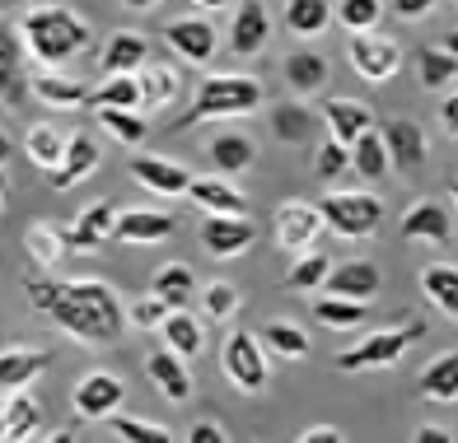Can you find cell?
<instances>
[{"label":"cell","instance_id":"obj_18","mask_svg":"<svg viewBox=\"0 0 458 443\" xmlns=\"http://www.w3.org/2000/svg\"><path fill=\"white\" fill-rule=\"evenodd\" d=\"M29 94H38V103H47V108L71 113V108H85V103H89V84H80L75 75L47 66V71L29 75Z\"/></svg>","mask_w":458,"mask_h":443},{"label":"cell","instance_id":"obj_11","mask_svg":"<svg viewBox=\"0 0 458 443\" xmlns=\"http://www.w3.org/2000/svg\"><path fill=\"white\" fill-rule=\"evenodd\" d=\"M169 47L187 61V66H211L216 61V52H220V33H216V24L211 19H174V24H164V33H159Z\"/></svg>","mask_w":458,"mask_h":443},{"label":"cell","instance_id":"obj_32","mask_svg":"<svg viewBox=\"0 0 458 443\" xmlns=\"http://www.w3.org/2000/svg\"><path fill=\"white\" fill-rule=\"evenodd\" d=\"M159 336L174 355H182V360H197L201 355V322L187 308H169V318L159 322Z\"/></svg>","mask_w":458,"mask_h":443},{"label":"cell","instance_id":"obj_30","mask_svg":"<svg viewBox=\"0 0 458 443\" xmlns=\"http://www.w3.org/2000/svg\"><path fill=\"white\" fill-rule=\"evenodd\" d=\"M66 131L61 126H52V121H38V126H29V136H24V155L33 159V168H43V173H52V168L61 163V155H66Z\"/></svg>","mask_w":458,"mask_h":443},{"label":"cell","instance_id":"obj_8","mask_svg":"<svg viewBox=\"0 0 458 443\" xmlns=\"http://www.w3.org/2000/svg\"><path fill=\"white\" fill-rule=\"evenodd\" d=\"M29 103V52L19 29L0 24V108L19 113Z\"/></svg>","mask_w":458,"mask_h":443},{"label":"cell","instance_id":"obj_52","mask_svg":"<svg viewBox=\"0 0 458 443\" xmlns=\"http://www.w3.org/2000/svg\"><path fill=\"white\" fill-rule=\"evenodd\" d=\"M435 0H393V10H398V19H426Z\"/></svg>","mask_w":458,"mask_h":443},{"label":"cell","instance_id":"obj_49","mask_svg":"<svg viewBox=\"0 0 458 443\" xmlns=\"http://www.w3.org/2000/svg\"><path fill=\"white\" fill-rule=\"evenodd\" d=\"M346 168H351V150H346V145H342V140H323L318 155H314V173H318L323 182H337Z\"/></svg>","mask_w":458,"mask_h":443},{"label":"cell","instance_id":"obj_40","mask_svg":"<svg viewBox=\"0 0 458 443\" xmlns=\"http://www.w3.org/2000/svg\"><path fill=\"white\" fill-rule=\"evenodd\" d=\"M351 168H356L360 178H384L388 168H393L388 163V150H384V136L374 131V126L351 140Z\"/></svg>","mask_w":458,"mask_h":443},{"label":"cell","instance_id":"obj_42","mask_svg":"<svg viewBox=\"0 0 458 443\" xmlns=\"http://www.w3.org/2000/svg\"><path fill=\"white\" fill-rule=\"evenodd\" d=\"M416 66H421V84L435 94L458 84V56H449L445 47H421L416 52Z\"/></svg>","mask_w":458,"mask_h":443},{"label":"cell","instance_id":"obj_28","mask_svg":"<svg viewBox=\"0 0 458 443\" xmlns=\"http://www.w3.org/2000/svg\"><path fill=\"white\" fill-rule=\"evenodd\" d=\"M140 108H150V113H159V108H169V103L178 98V89H182V79H178V71L174 66H159V61H150V66H140Z\"/></svg>","mask_w":458,"mask_h":443},{"label":"cell","instance_id":"obj_20","mask_svg":"<svg viewBox=\"0 0 458 443\" xmlns=\"http://www.w3.org/2000/svg\"><path fill=\"white\" fill-rule=\"evenodd\" d=\"M113 224H117V210L108 201H94L80 210L75 229H61V234H66V247H75V252H98L113 238Z\"/></svg>","mask_w":458,"mask_h":443},{"label":"cell","instance_id":"obj_43","mask_svg":"<svg viewBox=\"0 0 458 443\" xmlns=\"http://www.w3.org/2000/svg\"><path fill=\"white\" fill-rule=\"evenodd\" d=\"M295 266L285 271V289L295 294H309V289H323L327 271H332V257H323V252H295Z\"/></svg>","mask_w":458,"mask_h":443},{"label":"cell","instance_id":"obj_55","mask_svg":"<svg viewBox=\"0 0 458 443\" xmlns=\"http://www.w3.org/2000/svg\"><path fill=\"white\" fill-rule=\"evenodd\" d=\"M411 439H416V443H449L454 434H449V430H440V425H426V430H416Z\"/></svg>","mask_w":458,"mask_h":443},{"label":"cell","instance_id":"obj_61","mask_svg":"<svg viewBox=\"0 0 458 443\" xmlns=\"http://www.w3.org/2000/svg\"><path fill=\"white\" fill-rule=\"evenodd\" d=\"M449 192H454V201H458V178H454V182H449Z\"/></svg>","mask_w":458,"mask_h":443},{"label":"cell","instance_id":"obj_22","mask_svg":"<svg viewBox=\"0 0 458 443\" xmlns=\"http://www.w3.org/2000/svg\"><path fill=\"white\" fill-rule=\"evenodd\" d=\"M187 201H197L211 215H248V196L225 173L220 178H192L187 182Z\"/></svg>","mask_w":458,"mask_h":443},{"label":"cell","instance_id":"obj_6","mask_svg":"<svg viewBox=\"0 0 458 443\" xmlns=\"http://www.w3.org/2000/svg\"><path fill=\"white\" fill-rule=\"evenodd\" d=\"M220 369H225V378H229L239 392H262L267 378H272V369H267L262 336H253V331H229V341H225V350H220Z\"/></svg>","mask_w":458,"mask_h":443},{"label":"cell","instance_id":"obj_47","mask_svg":"<svg viewBox=\"0 0 458 443\" xmlns=\"http://www.w3.org/2000/svg\"><path fill=\"white\" fill-rule=\"evenodd\" d=\"M384 19V0H342L337 5V24L351 33H374Z\"/></svg>","mask_w":458,"mask_h":443},{"label":"cell","instance_id":"obj_13","mask_svg":"<svg viewBox=\"0 0 458 443\" xmlns=\"http://www.w3.org/2000/svg\"><path fill=\"white\" fill-rule=\"evenodd\" d=\"M197 234H201V247L211 252V257H243V252L258 243V229L248 215H211Z\"/></svg>","mask_w":458,"mask_h":443},{"label":"cell","instance_id":"obj_25","mask_svg":"<svg viewBox=\"0 0 458 443\" xmlns=\"http://www.w3.org/2000/svg\"><path fill=\"white\" fill-rule=\"evenodd\" d=\"M145 369H150V383H155L164 397H169V402H187V397H192V373H187L182 355H174L169 346H164V350H150Z\"/></svg>","mask_w":458,"mask_h":443},{"label":"cell","instance_id":"obj_21","mask_svg":"<svg viewBox=\"0 0 458 443\" xmlns=\"http://www.w3.org/2000/svg\"><path fill=\"white\" fill-rule=\"evenodd\" d=\"M178 220L164 215V210H122L117 224H113V238L117 243H164L174 238Z\"/></svg>","mask_w":458,"mask_h":443},{"label":"cell","instance_id":"obj_16","mask_svg":"<svg viewBox=\"0 0 458 443\" xmlns=\"http://www.w3.org/2000/svg\"><path fill=\"white\" fill-rule=\"evenodd\" d=\"M98 159H103V155H98V140H94V136H71L61 163L47 173V187H52V192H71V187H80V182L94 173Z\"/></svg>","mask_w":458,"mask_h":443},{"label":"cell","instance_id":"obj_31","mask_svg":"<svg viewBox=\"0 0 458 443\" xmlns=\"http://www.w3.org/2000/svg\"><path fill=\"white\" fill-rule=\"evenodd\" d=\"M150 294H155V299H164L169 308H187V304L197 299V276H192V266H187V262H169V266H164L159 276L150 280Z\"/></svg>","mask_w":458,"mask_h":443},{"label":"cell","instance_id":"obj_5","mask_svg":"<svg viewBox=\"0 0 458 443\" xmlns=\"http://www.w3.org/2000/svg\"><path fill=\"white\" fill-rule=\"evenodd\" d=\"M318 210H323V224L342 238H369L384 224V201L369 192H327Z\"/></svg>","mask_w":458,"mask_h":443},{"label":"cell","instance_id":"obj_39","mask_svg":"<svg viewBox=\"0 0 458 443\" xmlns=\"http://www.w3.org/2000/svg\"><path fill=\"white\" fill-rule=\"evenodd\" d=\"M421 289H426V299L435 308H445L449 318H458V266L449 262H435L421 271Z\"/></svg>","mask_w":458,"mask_h":443},{"label":"cell","instance_id":"obj_35","mask_svg":"<svg viewBox=\"0 0 458 443\" xmlns=\"http://www.w3.org/2000/svg\"><path fill=\"white\" fill-rule=\"evenodd\" d=\"M272 136L281 145H309L314 140V113L304 103H276L272 108Z\"/></svg>","mask_w":458,"mask_h":443},{"label":"cell","instance_id":"obj_46","mask_svg":"<svg viewBox=\"0 0 458 443\" xmlns=\"http://www.w3.org/2000/svg\"><path fill=\"white\" fill-rule=\"evenodd\" d=\"M262 346H272L276 355H285V360H304V355H309V336L295 322H267L262 327Z\"/></svg>","mask_w":458,"mask_h":443},{"label":"cell","instance_id":"obj_56","mask_svg":"<svg viewBox=\"0 0 458 443\" xmlns=\"http://www.w3.org/2000/svg\"><path fill=\"white\" fill-rule=\"evenodd\" d=\"M14 155V145H10V136L5 131H0V168H5V159Z\"/></svg>","mask_w":458,"mask_h":443},{"label":"cell","instance_id":"obj_3","mask_svg":"<svg viewBox=\"0 0 458 443\" xmlns=\"http://www.w3.org/2000/svg\"><path fill=\"white\" fill-rule=\"evenodd\" d=\"M258 108H262V84L253 75H206L197 79V98L187 117L174 121V131H187V126L216 121V117H248Z\"/></svg>","mask_w":458,"mask_h":443},{"label":"cell","instance_id":"obj_41","mask_svg":"<svg viewBox=\"0 0 458 443\" xmlns=\"http://www.w3.org/2000/svg\"><path fill=\"white\" fill-rule=\"evenodd\" d=\"M94 117H98L103 131H108L113 140H122V145H140L145 136H150V121H145L136 108H94Z\"/></svg>","mask_w":458,"mask_h":443},{"label":"cell","instance_id":"obj_38","mask_svg":"<svg viewBox=\"0 0 458 443\" xmlns=\"http://www.w3.org/2000/svg\"><path fill=\"white\" fill-rule=\"evenodd\" d=\"M281 19H285V29H290V33L318 38V33L332 24V5H327V0H285Z\"/></svg>","mask_w":458,"mask_h":443},{"label":"cell","instance_id":"obj_62","mask_svg":"<svg viewBox=\"0 0 458 443\" xmlns=\"http://www.w3.org/2000/svg\"><path fill=\"white\" fill-rule=\"evenodd\" d=\"M454 5H458V0H454Z\"/></svg>","mask_w":458,"mask_h":443},{"label":"cell","instance_id":"obj_53","mask_svg":"<svg viewBox=\"0 0 458 443\" xmlns=\"http://www.w3.org/2000/svg\"><path fill=\"white\" fill-rule=\"evenodd\" d=\"M229 434L220 430V425H192L187 430V443H225Z\"/></svg>","mask_w":458,"mask_h":443},{"label":"cell","instance_id":"obj_44","mask_svg":"<svg viewBox=\"0 0 458 443\" xmlns=\"http://www.w3.org/2000/svg\"><path fill=\"white\" fill-rule=\"evenodd\" d=\"M89 103L94 108H140V79L136 75H108L98 89H89Z\"/></svg>","mask_w":458,"mask_h":443},{"label":"cell","instance_id":"obj_45","mask_svg":"<svg viewBox=\"0 0 458 443\" xmlns=\"http://www.w3.org/2000/svg\"><path fill=\"white\" fill-rule=\"evenodd\" d=\"M108 425H113V439H127V443H174L178 434L174 430H164L155 425V420H136V415H108Z\"/></svg>","mask_w":458,"mask_h":443},{"label":"cell","instance_id":"obj_50","mask_svg":"<svg viewBox=\"0 0 458 443\" xmlns=\"http://www.w3.org/2000/svg\"><path fill=\"white\" fill-rule=\"evenodd\" d=\"M164 318H169V304L155 299V294H145V299L127 304V322H131V327H140V331H159V322H164Z\"/></svg>","mask_w":458,"mask_h":443},{"label":"cell","instance_id":"obj_58","mask_svg":"<svg viewBox=\"0 0 458 443\" xmlns=\"http://www.w3.org/2000/svg\"><path fill=\"white\" fill-rule=\"evenodd\" d=\"M122 5H127V10H155L159 0H122Z\"/></svg>","mask_w":458,"mask_h":443},{"label":"cell","instance_id":"obj_33","mask_svg":"<svg viewBox=\"0 0 458 443\" xmlns=\"http://www.w3.org/2000/svg\"><path fill=\"white\" fill-rule=\"evenodd\" d=\"M416 388H421L426 402H445V406H449V402H458V350L440 355V360H430Z\"/></svg>","mask_w":458,"mask_h":443},{"label":"cell","instance_id":"obj_14","mask_svg":"<svg viewBox=\"0 0 458 443\" xmlns=\"http://www.w3.org/2000/svg\"><path fill=\"white\" fill-rule=\"evenodd\" d=\"M379 136H384L388 163L398 168V173H416V168L426 163V131L411 117H388Z\"/></svg>","mask_w":458,"mask_h":443},{"label":"cell","instance_id":"obj_48","mask_svg":"<svg viewBox=\"0 0 458 443\" xmlns=\"http://www.w3.org/2000/svg\"><path fill=\"white\" fill-rule=\"evenodd\" d=\"M201 308H206V318H211V322L234 318V313H239V289H234V285H225V280L206 285V289H201Z\"/></svg>","mask_w":458,"mask_h":443},{"label":"cell","instance_id":"obj_59","mask_svg":"<svg viewBox=\"0 0 458 443\" xmlns=\"http://www.w3.org/2000/svg\"><path fill=\"white\" fill-rule=\"evenodd\" d=\"M445 52H449V56H458V29H454V33L445 38Z\"/></svg>","mask_w":458,"mask_h":443},{"label":"cell","instance_id":"obj_9","mask_svg":"<svg viewBox=\"0 0 458 443\" xmlns=\"http://www.w3.org/2000/svg\"><path fill=\"white\" fill-rule=\"evenodd\" d=\"M272 229H276V243H281L285 252H309L327 224H323L318 201H285V205H276Z\"/></svg>","mask_w":458,"mask_h":443},{"label":"cell","instance_id":"obj_27","mask_svg":"<svg viewBox=\"0 0 458 443\" xmlns=\"http://www.w3.org/2000/svg\"><path fill=\"white\" fill-rule=\"evenodd\" d=\"M47 364H52L47 350H0V392L29 388Z\"/></svg>","mask_w":458,"mask_h":443},{"label":"cell","instance_id":"obj_60","mask_svg":"<svg viewBox=\"0 0 458 443\" xmlns=\"http://www.w3.org/2000/svg\"><path fill=\"white\" fill-rule=\"evenodd\" d=\"M0 205H5V178H0Z\"/></svg>","mask_w":458,"mask_h":443},{"label":"cell","instance_id":"obj_1","mask_svg":"<svg viewBox=\"0 0 458 443\" xmlns=\"http://www.w3.org/2000/svg\"><path fill=\"white\" fill-rule=\"evenodd\" d=\"M24 294L33 313L52 318L66 336L85 346H117L127 331V304L117 299V289L108 280H47L29 276Z\"/></svg>","mask_w":458,"mask_h":443},{"label":"cell","instance_id":"obj_10","mask_svg":"<svg viewBox=\"0 0 458 443\" xmlns=\"http://www.w3.org/2000/svg\"><path fill=\"white\" fill-rule=\"evenodd\" d=\"M75 415L80 420H108L113 411H122V402H127V383H122L117 373H108V369H94V373H85L75 383Z\"/></svg>","mask_w":458,"mask_h":443},{"label":"cell","instance_id":"obj_12","mask_svg":"<svg viewBox=\"0 0 458 443\" xmlns=\"http://www.w3.org/2000/svg\"><path fill=\"white\" fill-rule=\"evenodd\" d=\"M47 425V411L38 397H29V388H14L0 397V443H29Z\"/></svg>","mask_w":458,"mask_h":443},{"label":"cell","instance_id":"obj_15","mask_svg":"<svg viewBox=\"0 0 458 443\" xmlns=\"http://www.w3.org/2000/svg\"><path fill=\"white\" fill-rule=\"evenodd\" d=\"M272 42V14L258 0H239L234 24H229V52L234 56H258Z\"/></svg>","mask_w":458,"mask_h":443},{"label":"cell","instance_id":"obj_4","mask_svg":"<svg viewBox=\"0 0 458 443\" xmlns=\"http://www.w3.org/2000/svg\"><path fill=\"white\" fill-rule=\"evenodd\" d=\"M421 336H426V322H421V318H411V322H403V327H388V331H374V336H365V341H356L351 350L337 355V369H346V373L388 369V364H398L403 355L421 341Z\"/></svg>","mask_w":458,"mask_h":443},{"label":"cell","instance_id":"obj_17","mask_svg":"<svg viewBox=\"0 0 458 443\" xmlns=\"http://www.w3.org/2000/svg\"><path fill=\"white\" fill-rule=\"evenodd\" d=\"M150 61V38L136 33V29H122L103 42L98 52V71L103 75H140V66Z\"/></svg>","mask_w":458,"mask_h":443},{"label":"cell","instance_id":"obj_34","mask_svg":"<svg viewBox=\"0 0 458 443\" xmlns=\"http://www.w3.org/2000/svg\"><path fill=\"white\" fill-rule=\"evenodd\" d=\"M206 150H211V163L220 168L225 178H234V173H248V168H253V140L248 136H239V131H225V136H216L211 145H206Z\"/></svg>","mask_w":458,"mask_h":443},{"label":"cell","instance_id":"obj_54","mask_svg":"<svg viewBox=\"0 0 458 443\" xmlns=\"http://www.w3.org/2000/svg\"><path fill=\"white\" fill-rule=\"evenodd\" d=\"M440 126H445L449 136H458V89H454V94L440 103Z\"/></svg>","mask_w":458,"mask_h":443},{"label":"cell","instance_id":"obj_23","mask_svg":"<svg viewBox=\"0 0 458 443\" xmlns=\"http://www.w3.org/2000/svg\"><path fill=\"white\" fill-rule=\"evenodd\" d=\"M127 168H131V178L140 187H150V192H159V196H187V182H192V173H187L182 163L150 159V155H136Z\"/></svg>","mask_w":458,"mask_h":443},{"label":"cell","instance_id":"obj_26","mask_svg":"<svg viewBox=\"0 0 458 443\" xmlns=\"http://www.w3.org/2000/svg\"><path fill=\"white\" fill-rule=\"evenodd\" d=\"M323 117L332 126V140H342L346 150H351V140H356L360 131H369V126H374V113L365 108V103H356V98H327L323 103Z\"/></svg>","mask_w":458,"mask_h":443},{"label":"cell","instance_id":"obj_24","mask_svg":"<svg viewBox=\"0 0 458 443\" xmlns=\"http://www.w3.org/2000/svg\"><path fill=\"white\" fill-rule=\"evenodd\" d=\"M403 238L407 243H449L454 238V224H449V210L440 201H421L403 215Z\"/></svg>","mask_w":458,"mask_h":443},{"label":"cell","instance_id":"obj_29","mask_svg":"<svg viewBox=\"0 0 458 443\" xmlns=\"http://www.w3.org/2000/svg\"><path fill=\"white\" fill-rule=\"evenodd\" d=\"M285 84H290L300 98H304V94H318L323 84H327V56L309 52V47L290 52V56H285Z\"/></svg>","mask_w":458,"mask_h":443},{"label":"cell","instance_id":"obj_7","mask_svg":"<svg viewBox=\"0 0 458 443\" xmlns=\"http://www.w3.org/2000/svg\"><path fill=\"white\" fill-rule=\"evenodd\" d=\"M346 56H351V71H356L365 84H388L403 66V47L384 33H351Z\"/></svg>","mask_w":458,"mask_h":443},{"label":"cell","instance_id":"obj_36","mask_svg":"<svg viewBox=\"0 0 458 443\" xmlns=\"http://www.w3.org/2000/svg\"><path fill=\"white\" fill-rule=\"evenodd\" d=\"M24 252L33 266L52 271L61 257H66V234H61V224H29L24 229Z\"/></svg>","mask_w":458,"mask_h":443},{"label":"cell","instance_id":"obj_37","mask_svg":"<svg viewBox=\"0 0 458 443\" xmlns=\"http://www.w3.org/2000/svg\"><path fill=\"white\" fill-rule=\"evenodd\" d=\"M314 318L332 331H356L369 322V304L365 299H337V294H327V299L314 304Z\"/></svg>","mask_w":458,"mask_h":443},{"label":"cell","instance_id":"obj_57","mask_svg":"<svg viewBox=\"0 0 458 443\" xmlns=\"http://www.w3.org/2000/svg\"><path fill=\"white\" fill-rule=\"evenodd\" d=\"M192 5H201V10H225V5H234V0H192Z\"/></svg>","mask_w":458,"mask_h":443},{"label":"cell","instance_id":"obj_2","mask_svg":"<svg viewBox=\"0 0 458 443\" xmlns=\"http://www.w3.org/2000/svg\"><path fill=\"white\" fill-rule=\"evenodd\" d=\"M19 38H24V52L38 66H66L71 56H80L94 42L89 24L66 5H38L19 19Z\"/></svg>","mask_w":458,"mask_h":443},{"label":"cell","instance_id":"obj_19","mask_svg":"<svg viewBox=\"0 0 458 443\" xmlns=\"http://www.w3.org/2000/svg\"><path fill=\"white\" fill-rule=\"evenodd\" d=\"M327 294H337V299H374V294L384 289V276H379V266L374 262H337L327 271V280H323Z\"/></svg>","mask_w":458,"mask_h":443},{"label":"cell","instance_id":"obj_51","mask_svg":"<svg viewBox=\"0 0 458 443\" xmlns=\"http://www.w3.org/2000/svg\"><path fill=\"white\" fill-rule=\"evenodd\" d=\"M346 434L337 425H314V430H300V443H342Z\"/></svg>","mask_w":458,"mask_h":443}]
</instances>
